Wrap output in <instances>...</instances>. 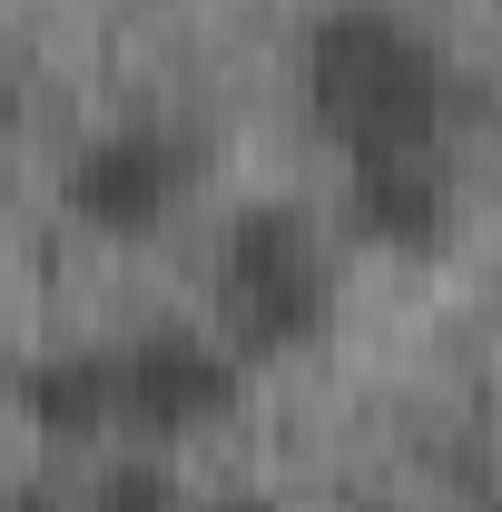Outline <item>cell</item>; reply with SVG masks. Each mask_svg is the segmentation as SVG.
<instances>
[{"instance_id":"obj_7","label":"cell","mask_w":502,"mask_h":512,"mask_svg":"<svg viewBox=\"0 0 502 512\" xmlns=\"http://www.w3.org/2000/svg\"><path fill=\"white\" fill-rule=\"evenodd\" d=\"M89 512H188V483L168 473V453H128V463H109L99 483H89Z\"/></svg>"},{"instance_id":"obj_6","label":"cell","mask_w":502,"mask_h":512,"mask_svg":"<svg viewBox=\"0 0 502 512\" xmlns=\"http://www.w3.org/2000/svg\"><path fill=\"white\" fill-rule=\"evenodd\" d=\"M20 414L50 434V444H89L119 424V375H109V345H60L40 365H20Z\"/></svg>"},{"instance_id":"obj_1","label":"cell","mask_w":502,"mask_h":512,"mask_svg":"<svg viewBox=\"0 0 502 512\" xmlns=\"http://www.w3.org/2000/svg\"><path fill=\"white\" fill-rule=\"evenodd\" d=\"M306 109L335 138V158H394V148H443L463 79L443 60L424 20H404L394 0H335L306 30Z\"/></svg>"},{"instance_id":"obj_8","label":"cell","mask_w":502,"mask_h":512,"mask_svg":"<svg viewBox=\"0 0 502 512\" xmlns=\"http://www.w3.org/2000/svg\"><path fill=\"white\" fill-rule=\"evenodd\" d=\"M188 512H266L256 493H207V503H188Z\"/></svg>"},{"instance_id":"obj_5","label":"cell","mask_w":502,"mask_h":512,"mask_svg":"<svg viewBox=\"0 0 502 512\" xmlns=\"http://www.w3.org/2000/svg\"><path fill=\"white\" fill-rule=\"evenodd\" d=\"M463 217L453 158L443 148H394V158H345V237L384 256H434Z\"/></svg>"},{"instance_id":"obj_2","label":"cell","mask_w":502,"mask_h":512,"mask_svg":"<svg viewBox=\"0 0 502 512\" xmlns=\"http://www.w3.org/2000/svg\"><path fill=\"white\" fill-rule=\"evenodd\" d=\"M335 296H345L335 237L296 197H256V207L227 217V237H217V345L237 365L306 355L335 325Z\"/></svg>"},{"instance_id":"obj_4","label":"cell","mask_w":502,"mask_h":512,"mask_svg":"<svg viewBox=\"0 0 502 512\" xmlns=\"http://www.w3.org/2000/svg\"><path fill=\"white\" fill-rule=\"evenodd\" d=\"M109 375H119V424L148 444H188L227 424L247 394V365L217 345V325H138L128 345H109Z\"/></svg>"},{"instance_id":"obj_3","label":"cell","mask_w":502,"mask_h":512,"mask_svg":"<svg viewBox=\"0 0 502 512\" xmlns=\"http://www.w3.org/2000/svg\"><path fill=\"white\" fill-rule=\"evenodd\" d=\"M188 188H197V138L168 128V119L99 128V138L60 168V207L89 227V237H158Z\"/></svg>"}]
</instances>
